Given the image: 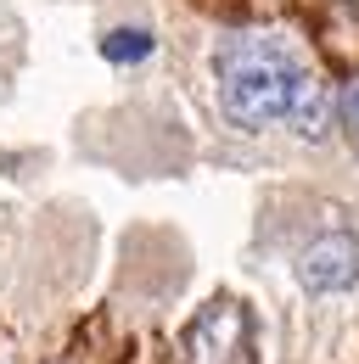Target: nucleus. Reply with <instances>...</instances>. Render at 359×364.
<instances>
[{
    "label": "nucleus",
    "instance_id": "nucleus-6",
    "mask_svg": "<svg viewBox=\"0 0 359 364\" xmlns=\"http://www.w3.org/2000/svg\"><path fill=\"white\" fill-rule=\"evenodd\" d=\"M337 124H343V135L359 146V79H348V85L337 90Z\"/></svg>",
    "mask_w": 359,
    "mask_h": 364
},
{
    "label": "nucleus",
    "instance_id": "nucleus-1",
    "mask_svg": "<svg viewBox=\"0 0 359 364\" xmlns=\"http://www.w3.org/2000/svg\"><path fill=\"white\" fill-rule=\"evenodd\" d=\"M303 62L281 34H224L214 46L219 107L236 129H269L286 118L292 95L303 85Z\"/></svg>",
    "mask_w": 359,
    "mask_h": 364
},
{
    "label": "nucleus",
    "instance_id": "nucleus-3",
    "mask_svg": "<svg viewBox=\"0 0 359 364\" xmlns=\"http://www.w3.org/2000/svg\"><path fill=\"white\" fill-rule=\"evenodd\" d=\"M241 336H247L241 309L236 303H208L185 325V353H191V364H224L230 353H241Z\"/></svg>",
    "mask_w": 359,
    "mask_h": 364
},
{
    "label": "nucleus",
    "instance_id": "nucleus-5",
    "mask_svg": "<svg viewBox=\"0 0 359 364\" xmlns=\"http://www.w3.org/2000/svg\"><path fill=\"white\" fill-rule=\"evenodd\" d=\"M152 46H157V40H152L146 28H113V34L101 40V56H107V62H118V68H135V62H146V56H152Z\"/></svg>",
    "mask_w": 359,
    "mask_h": 364
},
{
    "label": "nucleus",
    "instance_id": "nucleus-2",
    "mask_svg": "<svg viewBox=\"0 0 359 364\" xmlns=\"http://www.w3.org/2000/svg\"><path fill=\"white\" fill-rule=\"evenodd\" d=\"M354 280H359L354 235L331 230V235H320V241L303 247V258H298V286H303L309 297H337V291H348Z\"/></svg>",
    "mask_w": 359,
    "mask_h": 364
},
{
    "label": "nucleus",
    "instance_id": "nucleus-4",
    "mask_svg": "<svg viewBox=\"0 0 359 364\" xmlns=\"http://www.w3.org/2000/svg\"><path fill=\"white\" fill-rule=\"evenodd\" d=\"M331 112H337L331 90H326L314 73H303V85H298V95H292V107H286L292 135H298V140H326V129H331Z\"/></svg>",
    "mask_w": 359,
    "mask_h": 364
}]
</instances>
